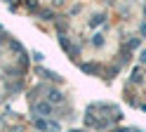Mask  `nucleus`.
I'll return each instance as SVG.
<instances>
[{
  "label": "nucleus",
  "mask_w": 146,
  "mask_h": 132,
  "mask_svg": "<svg viewBox=\"0 0 146 132\" xmlns=\"http://www.w3.org/2000/svg\"><path fill=\"white\" fill-rule=\"evenodd\" d=\"M83 71H85V73H99V66H97V64H85Z\"/></svg>",
  "instance_id": "obj_3"
},
{
  "label": "nucleus",
  "mask_w": 146,
  "mask_h": 132,
  "mask_svg": "<svg viewBox=\"0 0 146 132\" xmlns=\"http://www.w3.org/2000/svg\"><path fill=\"white\" fill-rule=\"evenodd\" d=\"M115 132H127V130H115Z\"/></svg>",
  "instance_id": "obj_7"
},
{
  "label": "nucleus",
  "mask_w": 146,
  "mask_h": 132,
  "mask_svg": "<svg viewBox=\"0 0 146 132\" xmlns=\"http://www.w3.org/2000/svg\"><path fill=\"white\" fill-rule=\"evenodd\" d=\"M64 97H61V92L59 90H50L47 92V101H61Z\"/></svg>",
  "instance_id": "obj_2"
},
{
  "label": "nucleus",
  "mask_w": 146,
  "mask_h": 132,
  "mask_svg": "<svg viewBox=\"0 0 146 132\" xmlns=\"http://www.w3.org/2000/svg\"><path fill=\"white\" fill-rule=\"evenodd\" d=\"M38 116H50L52 113V104L50 101H42V104H35V109H33Z\"/></svg>",
  "instance_id": "obj_1"
},
{
  "label": "nucleus",
  "mask_w": 146,
  "mask_h": 132,
  "mask_svg": "<svg viewBox=\"0 0 146 132\" xmlns=\"http://www.w3.org/2000/svg\"><path fill=\"white\" fill-rule=\"evenodd\" d=\"M141 61H146V50H144V52H141Z\"/></svg>",
  "instance_id": "obj_6"
},
{
  "label": "nucleus",
  "mask_w": 146,
  "mask_h": 132,
  "mask_svg": "<svg viewBox=\"0 0 146 132\" xmlns=\"http://www.w3.org/2000/svg\"><path fill=\"white\" fill-rule=\"evenodd\" d=\"M73 132H80V130H73Z\"/></svg>",
  "instance_id": "obj_8"
},
{
  "label": "nucleus",
  "mask_w": 146,
  "mask_h": 132,
  "mask_svg": "<svg viewBox=\"0 0 146 132\" xmlns=\"http://www.w3.org/2000/svg\"><path fill=\"white\" fill-rule=\"evenodd\" d=\"M102 21H104V17H102V14H97V17H94V19H92V21H90V24H92V26H99Z\"/></svg>",
  "instance_id": "obj_4"
},
{
  "label": "nucleus",
  "mask_w": 146,
  "mask_h": 132,
  "mask_svg": "<svg viewBox=\"0 0 146 132\" xmlns=\"http://www.w3.org/2000/svg\"><path fill=\"white\" fill-rule=\"evenodd\" d=\"M40 17H42V19H52V12H47V9H42V12H40Z\"/></svg>",
  "instance_id": "obj_5"
}]
</instances>
